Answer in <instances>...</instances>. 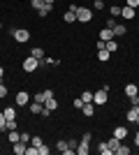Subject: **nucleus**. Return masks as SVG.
I'll use <instances>...</instances> for the list:
<instances>
[{
	"mask_svg": "<svg viewBox=\"0 0 139 155\" xmlns=\"http://www.w3.org/2000/svg\"><path fill=\"white\" fill-rule=\"evenodd\" d=\"M107 100H109V88H102V91L93 93V104H95V107H104Z\"/></svg>",
	"mask_w": 139,
	"mask_h": 155,
	"instance_id": "f257e3e1",
	"label": "nucleus"
},
{
	"mask_svg": "<svg viewBox=\"0 0 139 155\" xmlns=\"http://www.w3.org/2000/svg\"><path fill=\"white\" fill-rule=\"evenodd\" d=\"M77 21H81V23H88V21H93V12L88 9V7H79L77 5Z\"/></svg>",
	"mask_w": 139,
	"mask_h": 155,
	"instance_id": "f03ea898",
	"label": "nucleus"
},
{
	"mask_svg": "<svg viewBox=\"0 0 139 155\" xmlns=\"http://www.w3.org/2000/svg\"><path fill=\"white\" fill-rule=\"evenodd\" d=\"M21 67H23V72L33 74V72L37 70V67H40V60H37V58H33V56H28V58H23V65H21Z\"/></svg>",
	"mask_w": 139,
	"mask_h": 155,
	"instance_id": "7ed1b4c3",
	"label": "nucleus"
},
{
	"mask_svg": "<svg viewBox=\"0 0 139 155\" xmlns=\"http://www.w3.org/2000/svg\"><path fill=\"white\" fill-rule=\"evenodd\" d=\"M12 37L19 42V44H23V42H28L30 39V32L26 30V28H19V30H12Z\"/></svg>",
	"mask_w": 139,
	"mask_h": 155,
	"instance_id": "20e7f679",
	"label": "nucleus"
},
{
	"mask_svg": "<svg viewBox=\"0 0 139 155\" xmlns=\"http://www.w3.org/2000/svg\"><path fill=\"white\" fill-rule=\"evenodd\" d=\"M26 104H30V95L26 91L16 93V107H26Z\"/></svg>",
	"mask_w": 139,
	"mask_h": 155,
	"instance_id": "39448f33",
	"label": "nucleus"
},
{
	"mask_svg": "<svg viewBox=\"0 0 139 155\" xmlns=\"http://www.w3.org/2000/svg\"><path fill=\"white\" fill-rule=\"evenodd\" d=\"M53 93L51 91H40V93H35V97H33V102H40V104H44L49 97H51Z\"/></svg>",
	"mask_w": 139,
	"mask_h": 155,
	"instance_id": "423d86ee",
	"label": "nucleus"
},
{
	"mask_svg": "<svg viewBox=\"0 0 139 155\" xmlns=\"http://www.w3.org/2000/svg\"><path fill=\"white\" fill-rule=\"evenodd\" d=\"M81 114H84V116H86V118L95 116V104H93V102H86V104H84V107H81Z\"/></svg>",
	"mask_w": 139,
	"mask_h": 155,
	"instance_id": "0eeeda50",
	"label": "nucleus"
},
{
	"mask_svg": "<svg viewBox=\"0 0 139 155\" xmlns=\"http://www.w3.org/2000/svg\"><path fill=\"white\" fill-rule=\"evenodd\" d=\"M100 39H102V42L114 39V30H111V28H102V30H100Z\"/></svg>",
	"mask_w": 139,
	"mask_h": 155,
	"instance_id": "6e6552de",
	"label": "nucleus"
},
{
	"mask_svg": "<svg viewBox=\"0 0 139 155\" xmlns=\"http://www.w3.org/2000/svg\"><path fill=\"white\" fill-rule=\"evenodd\" d=\"M111 137H116V139H121V141H123V139L127 137V130L123 127V125H118V127H114V134H111Z\"/></svg>",
	"mask_w": 139,
	"mask_h": 155,
	"instance_id": "1a4fd4ad",
	"label": "nucleus"
},
{
	"mask_svg": "<svg viewBox=\"0 0 139 155\" xmlns=\"http://www.w3.org/2000/svg\"><path fill=\"white\" fill-rule=\"evenodd\" d=\"M44 109H49V111H56V109H58V100H56V97H49V100H46V102H44Z\"/></svg>",
	"mask_w": 139,
	"mask_h": 155,
	"instance_id": "9d476101",
	"label": "nucleus"
},
{
	"mask_svg": "<svg viewBox=\"0 0 139 155\" xmlns=\"http://www.w3.org/2000/svg\"><path fill=\"white\" fill-rule=\"evenodd\" d=\"M56 148H58L60 153H65V155H72V150H70V146H67V141H65V139H60V141L56 143Z\"/></svg>",
	"mask_w": 139,
	"mask_h": 155,
	"instance_id": "9b49d317",
	"label": "nucleus"
},
{
	"mask_svg": "<svg viewBox=\"0 0 139 155\" xmlns=\"http://www.w3.org/2000/svg\"><path fill=\"white\" fill-rule=\"evenodd\" d=\"M63 21H65V23H74V21H77V12H74V9H67V12L63 14Z\"/></svg>",
	"mask_w": 139,
	"mask_h": 155,
	"instance_id": "f8f14e48",
	"label": "nucleus"
},
{
	"mask_svg": "<svg viewBox=\"0 0 139 155\" xmlns=\"http://www.w3.org/2000/svg\"><path fill=\"white\" fill-rule=\"evenodd\" d=\"M51 9H53V5H51V2H44V5H42L40 9H37V14H40V16H49V14H51Z\"/></svg>",
	"mask_w": 139,
	"mask_h": 155,
	"instance_id": "ddd939ff",
	"label": "nucleus"
},
{
	"mask_svg": "<svg viewBox=\"0 0 139 155\" xmlns=\"http://www.w3.org/2000/svg\"><path fill=\"white\" fill-rule=\"evenodd\" d=\"M125 95H127V97L139 95V86H137V84H127V86H125Z\"/></svg>",
	"mask_w": 139,
	"mask_h": 155,
	"instance_id": "4468645a",
	"label": "nucleus"
},
{
	"mask_svg": "<svg viewBox=\"0 0 139 155\" xmlns=\"http://www.w3.org/2000/svg\"><path fill=\"white\" fill-rule=\"evenodd\" d=\"M121 16H123V19H134V9L132 7H121Z\"/></svg>",
	"mask_w": 139,
	"mask_h": 155,
	"instance_id": "2eb2a0df",
	"label": "nucleus"
},
{
	"mask_svg": "<svg viewBox=\"0 0 139 155\" xmlns=\"http://www.w3.org/2000/svg\"><path fill=\"white\" fill-rule=\"evenodd\" d=\"M26 148H28L26 141H16V143H14V153H16V155H26Z\"/></svg>",
	"mask_w": 139,
	"mask_h": 155,
	"instance_id": "dca6fc26",
	"label": "nucleus"
},
{
	"mask_svg": "<svg viewBox=\"0 0 139 155\" xmlns=\"http://www.w3.org/2000/svg\"><path fill=\"white\" fill-rule=\"evenodd\" d=\"M2 114H5L7 120H14V118H16V111H14V107H5V109H2Z\"/></svg>",
	"mask_w": 139,
	"mask_h": 155,
	"instance_id": "f3484780",
	"label": "nucleus"
},
{
	"mask_svg": "<svg viewBox=\"0 0 139 155\" xmlns=\"http://www.w3.org/2000/svg\"><path fill=\"white\" fill-rule=\"evenodd\" d=\"M111 30H114V37H123L125 35V26H121V23H116Z\"/></svg>",
	"mask_w": 139,
	"mask_h": 155,
	"instance_id": "a211bd4d",
	"label": "nucleus"
},
{
	"mask_svg": "<svg viewBox=\"0 0 139 155\" xmlns=\"http://www.w3.org/2000/svg\"><path fill=\"white\" fill-rule=\"evenodd\" d=\"M30 56H33V58H37V60H42V58H44V49H40V46H35L33 51H30Z\"/></svg>",
	"mask_w": 139,
	"mask_h": 155,
	"instance_id": "6ab92c4d",
	"label": "nucleus"
},
{
	"mask_svg": "<svg viewBox=\"0 0 139 155\" xmlns=\"http://www.w3.org/2000/svg\"><path fill=\"white\" fill-rule=\"evenodd\" d=\"M111 58V53L107 51V49H102V51H98V60H102V63H107V60Z\"/></svg>",
	"mask_w": 139,
	"mask_h": 155,
	"instance_id": "aec40b11",
	"label": "nucleus"
},
{
	"mask_svg": "<svg viewBox=\"0 0 139 155\" xmlns=\"http://www.w3.org/2000/svg\"><path fill=\"white\" fill-rule=\"evenodd\" d=\"M98 150H100L102 155H111V153H114V150L109 148V146H107V141H102V143H100V146H98Z\"/></svg>",
	"mask_w": 139,
	"mask_h": 155,
	"instance_id": "412c9836",
	"label": "nucleus"
},
{
	"mask_svg": "<svg viewBox=\"0 0 139 155\" xmlns=\"http://www.w3.org/2000/svg\"><path fill=\"white\" fill-rule=\"evenodd\" d=\"M114 153H116V155H127V153H130V148H127V143H123V141H121V146H118L116 150H114Z\"/></svg>",
	"mask_w": 139,
	"mask_h": 155,
	"instance_id": "4be33fe9",
	"label": "nucleus"
},
{
	"mask_svg": "<svg viewBox=\"0 0 139 155\" xmlns=\"http://www.w3.org/2000/svg\"><path fill=\"white\" fill-rule=\"evenodd\" d=\"M74 153H79V155H88V143L79 141V146H77V150H74Z\"/></svg>",
	"mask_w": 139,
	"mask_h": 155,
	"instance_id": "5701e85b",
	"label": "nucleus"
},
{
	"mask_svg": "<svg viewBox=\"0 0 139 155\" xmlns=\"http://www.w3.org/2000/svg\"><path fill=\"white\" fill-rule=\"evenodd\" d=\"M107 146H109V148L111 150H116L121 146V139H116V137H111V139H109V141H107Z\"/></svg>",
	"mask_w": 139,
	"mask_h": 155,
	"instance_id": "b1692460",
	"label": "nucleus"
},
{
	"mask_svg": "<svg viewBox=\"0 0 139 155\" xmlns=\"http://www.w3.org/2000/svg\"><path fill=\"white\" fill-rule=\"evenodd\" d=\"M9 141H12V143L21 141V134H19V132H16V130H9Z\"/></svg>",
	"mask_w": 139,
	"mask_h": 155,
	"instance_id": "393cba45",
	"label": "nucleus"
},
{
	"mask_svg": "<svg viewBox=\"0 0 139 155\" xmlns=\"http://www.w3.org/2000/svg\"><path fill=\"white\" fill-rule=\"evenodd\" d=\"M42 109H44V104H40V102L30 104V111H33V114H42Z\"/></svg>",
	"mask_w": 139,
	"mask_h": 155,
	"instance_id": "a878e982",
	"label": "nucleus"
},
{
	"mask_svg": "<svg viewBox=\"0 0 139 155\" xmlns=\"http://www.w3.org/2000/svg\"><path fill=\"white\" fill-rule=\"evenodd\" d=\"M116 49H118V44H116V39H109V42H107V51H109V53H114Z\"/></svg>",
	"mask_w": 139,
	"mask_h": 155,
	"instance_id": "bb28decb",
	"label": "nucleus"
},
{
	"mask_svg": "<svg viewBox=\"0 0 139 155\" xmlns=\"http://www.w3.org/2000/svg\"><path fill=\"white\" fill-rule=\"evenodd\" d=\"M81 100H84V104H86V102H93V93H91V91L81 93Z\"/></svg>",
	"mask_w": 139,
	"mask_h": 155,
	"instance_id": "cd10ccee",
	"label": "nucleus"
},
{
	"mask_svg": "<svg viewBox=\"0 0 139 155\" xmlns=\"http://www.w3.org/2000/svg\"><path fill=\"white\" fill-rule=\"evenodd\" d=\"M26 155H40V150H37V146H33V143H30V146H28V148H26Z\"/></svg>",
	"mask_w": 139,
	"mask_h": 155,
	"instance_id": "c85d7f7f",
	"label": "nucleus"
},
{
	"mask_svg": "<svg viewBox=\"0 0 139 155\" xmlns=\"http://www.w3.org/2000/svg\"><path fill=\"white\" fill-rule=\"evenodd\" d=\"M30 143H33V146H37V148H40V146H42V143H44V141H42V137H33V139H30Z\"/></svg>",
	"mask_w": 139,
	"mask_h": 155,
	"instance_id": "c756f323",
	"label": "nucleus"
},
{
	"mask_svg": "<svg viewBox=\"0 0 139 155\" xmlns=\"http://www.w3.org/2000/svg\"><path fill=\"white\" fill-rule=\"evenodd\" d=\"M67 146H70V150H77V146H79V141H77V139H70V141H67Z\"/></svg>",
	"mask_w": 139,
	"mask_h": 155,
	"instance_id": "7c9ffc66",
	"label": "nucleus"
},
{
	"mask_svg": "<svg viewBox=\"0 0 139 155\" xmlns=\"http://www.w3.org/2000/svg\"><path fill=\"white\" fill-rule=\"evenodd\" d=\"M5 130H7V132H9V130H16V118H14V120H7Z\"/></svg>",
	"mask_w": 139,
	"mask_h": 155,
	"instance_id": "2f4dec72",
	"label": "nucleus"
},
{
	"mask_svg": "<svg viewBox=\"0 0 139 155\" xmlns=\"http://www.w3.org/2000/svg\"><path fill=\"white\" fill-rule=\"evenodd\" d=\"M37 150H40V155H49V153H51V148H49V146H44V143H42Z\"/></svg>",
	"mask_w": 139,
	"mask_h": 155,
	"instance_id": "473e14b6",
	"label": "nucleus"
},
{
	"mask_svg": "<svg viewBox=\"0 0 139 155\" xmlns=\"http://www.w3.org/2000/svg\"><path fill=\"white\" fill-rule=\"evenodd\" d=\"M30 5H33V9H40L44 5V0H30Z\"/></svg>",
	"mask_w": 139,
	"mask_h": 155,
	"instance_id": "72a5a7b5",
	"label": "nucleus"
},
{
	"mask_svg": "<svg viewBox=\"0 0 139 155\" xmlns=\"http://www.w3.org/2000/svg\"><path fill=\"white\" fill-rule=\"evenodd\" d=\"M2 97H7V86L0 81V100H2Z\"/></svg>",
	"mask_w": 139,
	"mask_h": 155,
	"instance_id": "f704fd0d",
	"label": "nucleus"
},
{
	"mask_svg": "<svg viewBox=\"0 0 139 155\" xmlns=\"http://www.w3.org/2000/svg\"><path fill=\"white\" fill-rule=\"evenodd\" d=\"M109 12H111V16H121V7H118V5H114Z\"/></svg>",
	"mask_w": 139,
	"mask_h": 155,
	"instance_id": "c9c22d12",
	"label": "nucleus"
},
{
	"mask_svg": "<svg viewBox=\"0 0 139 155\" xmlns=\"http://www.w3.org/2000/svg\"><path fill=\"white\" fill-rule=\"evenodd\" d=\"M125 5L132 7V9H137V7H139V0H125Z\"/></svg>",
	"mask_w": 139,
	"mask_h": 155,
	"instance_id": "e433bc0d",
	"label": "nucleus"
},
{
	"mask_svg": "<svg viewBox=\"0 0 139 155\" xmlns=\"http://www.w3.org/2000/svg\"><path fill=\"white\" fill-rule=\"evenodd\" d=\"M5 125H7V118H5V114L0 111V130H5Z\"/></svg>",
	"mask_w": 139,
	"mask_h": 155,
	"instance_id": "4c0bfd02",
	"label": "nucleus"
},
{
	"mask_svg": "<svg viewBox=\"0 0 139 155\" xmlns=\"http://www.w3.org/2000/svg\"><path fill=\"white\" fill-rule=\"evenodd\" d=\"M93 5H95V9H104V2H102V0H93Z\"/></svg>",
	"mask_w": 139,
	"mask_h": 155,
	"instance_id": "58836bf2",
	"label": "nucleus"
},
{
	"mask_svg": "<svg viewBox=\"0 0 139 155\" xmlns=\"http://www.w3.org/2000/svg\"><path fill=\"white\" fill-rule=\"evenodd\" d=\"M81 107H84V100H81V97H77V100H74V109H81Z\"/></svg>",
	"mask_w": 139,
	"mask_h": 155,
	"instance_id": "ea45409f",
	"label": "nucleus"
},
{
	"mask_svg": "<svg viewBox=\"0 0 139 155\" xmlns=\"http://www.w3.org/2000/svg\"><path fill=\"white\" fill-rule=\"evenodd\" d=\"M102 49H107V42H102V39H98V51H102Z\"/></svg>",
	"mask_w": 139,
	"mask_h": 155,
	"instance_id": "a19ab883",
	"label": "nucleus"
},
{
	"mask_svg": "<svg viewBox=\"0 0 139 155\" xmlns=\"http://www.w3.org/2000/svg\"><path fill=\"white\" fill-rule=\"evenodd\" d=\"M130 104H132V107H134V104H139V95H132V97H130Z\"/></svg>",
	"mask_w": 139,
	"mask_h": 155,
	"instance_id": "79ce46f5",
	"label": "nucleus"
},
{
	"mask_svg": "<svg viewBox=\"0 0 139 155\" xmlns=\"http://www.w3.org/2000/svg\"><path fill=\"white\" fill-rule=\"evenodd\" d=\"M116 26V19H107V28H114Z\"/></svg>",
	"mask_w": 139,
	"mask_h": 155,
	"instance_id": "37998d69",
	"label": "nucleus"
},
{
	"mask_svg": "<svg viewBox=\"0 0 139 155\" xmlns=\"http://www.w3.org/2000/svg\"><path fill=\"white\" fill-rule=\"evenodd\" d=\"M134 146H137V148H139V132H137V134H134Z\"/></svg>",
	"mask_w": 139,
	"mask_h": 155,
	"instance_id": "c03bdc74",
	"label": "nucleus"
},
{
	"mask_svg": "<svg viewBox=\"0 0 139 155\" xmlns=\"http://www.w3.org/2000/svg\"><path fill=\"white\" fill-rule=\"evenodd\" d=\"M2 77H5V70H2V67H0V81H2Z\"/></svg>",
	"mask_w": 139,
	"mask_h": 155,
	"instance_id": "a18cd8bd",
	"label": "nucleus"
},
{
	"mask_svg": "<svg viewBox=\"0 0 139 155\" xmlns=\"http://www.w3.org/2000/svg\"><path fill=\"white\" fill-rule=\"evenodd\" d=\"M44 2H51V5H53V0H44Z\"/></svg>",
	"mask_w": 139,
	"mask_h": 155,
	"instance_id": "49530a36",
	"label": "nucleus"
},
{
	"mask_svg": "<svg viewBox=\"0 0 139 155\" xmlns=\"http://www.w3.org/2000/svg\"><path fill=\"white\" fill-rule=\"evenodd\" d=\"M137 125H139V116H137Z\"/></svg>",
	"mask_w": 139,
	"mask_h": 155,
	"instance_id": "de8ad7c7",
	"label": "nucleus"
},
{
	"mask_svg": "<svg viewBox=\"0 0 139 155\" xmlns=\"http://www.w3.org/2000/svg\"><path fill=\"white\" fill-rule=\"evenodd\" d=\"M0 30H2V23H0Z\"/></svg>",
	"mask_w": 139,
	"mask_h": 155,
	"instance_id": "09e8293b",
	"label": "nucleus"
}]
</instances>
